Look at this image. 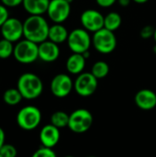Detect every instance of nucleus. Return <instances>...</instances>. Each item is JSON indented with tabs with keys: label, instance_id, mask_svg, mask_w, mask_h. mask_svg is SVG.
<instances>
[{
	"label": "nucleus",
	"instance_id": "nucleus-1",
	"mask_svg": "<svg viewBox=\"0 0 156 157\" xmlns=\"http://www.w3.org/2000/svg\"><path fill=\"white\" fill-rule=\"evenodd\" d=\"M50 26L42 16L29 15L23 22L24 38L40 44L48 40Z\"/></svg>",
	"mask_w": 156,
	"mask_h": 157
},
{
	"label": "nucleus",
	"instance_id": "nucleus-2",
	"mask_svg": "<svg viewBox=\"0 0 156 157\" xmlns=\"http://www.w3.org/2000/svg\"><path fill=\"white\" fill-rule=\"evenodd\" d=\"M17 88L23 98L32 100L38 98L43 91V83L41 79L33 73L22 74L17 82Z\"/></svg>",
	"mask_w": 156,
	"mask_h": 157
},
{
	"label": "nucleus",
	"instance_id": "nucleus-3",
	"mask_svg": "<svg viewBox=\"0 0 156 157\" xmlns=\"http://www.w3.org/2000/svg\"><path fill=\"white\" fill-rule=\"evenodd\" d=\"M13 56L20 63H32L39 59V44L27 39L20 40L14 46Z\"/></svg>",
	"mask_w": 156,
	"mask_h": 157
},
{
	"label": "nucleus",
	"instance_id": "nucleus-4",
	"mask_svg": "<svg viewBox=\"0 0 156 157\" xmlns=\"http://www.w3.org/2000/svg\"><path fill=\"white\" fill-rule=\"evenodd\" d=\"M16 121L20 129L27 132L33 131L41 121V112L35 106H26L19 109Z\"/></svg>",
	"mask_w": 156,
	"mask_h": 157
},
{
	"label": "nucleus",
	"instance_id": "nucleus-5",
	"mask_svg": "<svg viewBox=\"0 0 156 157\" xmlns=\"http://www.w3.org/2000/svg\"><path fill=\"white\" fill-rule=\"evenodd\" d=\"M92 45L101 54L111 53L117 47L115 33L105 28L99 29L92 37Z\"/></svg>",
	"mask_w": 156,
	"mask_h": 157
},
{
	"label": "nucleus",
	"instance_id": "nucleus-6",
	"mask_svg": "<svg viewBox=\"0 0 156 157\" xmlns=\"http://www.w3.org/2000/svg\"><path fill=\"white\" fill-rule=\"evenodd\" d=\"M93 115L86 109H78L69 116L68 128L74 133H84L89 131L93 124Z\"/></svg>",
	"mask_w": 156,
	"mask_h": 157
},
{
	"label": "nucleus",
	"instance_id": "nucleus-7",
	"mask_svg": "<svg viewBox=\"0 0 156 157\" xmlns=\"http://www.w3.org/2000/svg\"><path fill=\"white\" fill-rule=\"evenodd\" d=\"M67 44L73 53H81L89 51L92 45V38L85 29H75L69 32Z\"/></svg>",
	"mask_w": 156,
	"mask_h": 157
},
{
	"label": "nucleus",
	"instance_id": "nucleus-8",
	"mask_svg": "<svg viewBox=\"0 0 156 157\" xmlns=\"http://www.w3.org/2000/svg\"><path fill=\"white\" fill-rule=\"evenodd\" d=\"M98 79H97L92 73H82L78 75L74 83V88L75 92L83 98L92 96L97 89Z\"/></svg>",
	"mask_w": 156,
	"mask_h": 157
},
{
	"label": "nucleus",
	"instance_id": "nucleus-9",
	"mask_svg": "<svg viewBox=\"0 0 156 157\" xmlns=\"http://www.w3.org/2000/svg\"><path fill=\"white\" fill-rule=\"evenodd\" d=\"M71 4L66 0H51L47 10L49 18L54 22L62 24L70 16Z\"/></svg>",
	"mask_w": 156,
	"mask_h": 157
},
{
	"label": "nucleus",
	"instance_id": "nucleus-10",
	"mask_svg": "<svg viewBox=\"0 0 156 157\" xmlns=\"http://www.w3.org/2000/svg\"><path fill=\"white\" fill-rule=\"evenodd\" d=\"M0 32L3 39L11 42H17L24 37L23 22L17 17H8L7 20L1 26Z\"/></svg>",
	"mask_w": 156,
	"mask_h": 157
},
{
	"label": "nucleus",
	"instance_id": "nucleus-11",
	"mask_svg": "<svg viewBox=\"0 0 156 157\" xmlns=\"http://www.w3.org/2000/svg\"><path fill=\"white\" fill-rule=\"evenodd\" d=\"M51 92L59 98H66L70 95L74 88V82L72 78L66 74L56 75L51 82Z\"/></svg>",
	"mask_w": 156,
	"mask_h": 157
},
{
	"label": "nucleus",
	"instance_id": "nucleus-12",
	"mask_svg": "<svg viewBox=\"0 0 156 157\" xmlns=\"http://www.w3.org/2000/svg\"><path fill=\"white\" fill-rule=\"evenodd\" d=\"M104 18L105 17L96 9H86L80 17L83 29L93 33L104 28Z\"/></svg>",
	"mask_w": 156,
	"mask_h": 157
},
{
	"label": "nucleus",
	"instance_id": "nucleus-13",
	"mask_svg": "<svg viewBox=\"0 0 156 157\" xmlns=\"http://www.w3.org/2000/svg\"><path fill=\"white\" fill-rule=\"evenodd\" d=\"M61 133L60 129L52 124H47L43 126L40 132V141L42 146L47 148H53L60 141Z\"/></svg>",
	"mask_w": 156,
	"mask_h": 157
},
{
	"label": "nucleus",
	"instance_id": "nucleus-14",
	"mask_svg": "<svg viewBox=\"0 0 156 157\" xmlns=\"http://www.w3.org/2000/svg\"><path fill=\"white\" fill-rule=\"evenodd\" d=\"M60 56L59 45L47 40L39 44V59L44 63L55 62Z\"/></svg>",
	"mask_w": 156,
	"mask_h": 157
},
{
	"label": "nucleus",
	"instance_id": "nucleus-15",
	"mask_svg": "<svg viewBox=\"0 0 156 157\" xmlns=\"http://www.w3.org/2000/svg\"><path fill=\"white\" fill-rule=\"evenodd\" d=\"M136 106L143 110H152L156 107V94L151 89H141L134 98Z\"/></svg>",
	"mask_w": 156,
	"mask_h": 157
},
{
	"label": "nucleus",
	"instance_id": "nucleus-16",
	"mask_svg": "<svg viewBox=\"0 0 156 157\" xmlns=\"http://www.w3.org/2000/svg\"><path fill=\"white\" fill-rule=\"evenodd\" d=\"M51 0H23L22 6L29 15L42 16L47 13Z\"/></svg>",
	"mask_w": 156,
	"mask_h": 157
},
{
	"label": "nucleus",
	"instance_id": "nucleus-17",
	"mask_svg": "<svg viewBox=\"0 0 156 157\" xmlns=\"http://www.w3.org/2000/svg\"><path fill=\"white\" fill-rule=\"evenodd\" d=\"M86 58L81 53H73L66 61V69L72 75H80L86 67Z\"/></svg>",
	"mask_w": 156,
	"mask_h": 157
},
{
	"label": "nucleus",
	"instance_id": "nucleus-18",
	"mask_svg": "<svg viewBox=\"0 0 156 157\" xmlns=\"http://www.w3.org/2000/svg\"><path fill=\"white\" fill-rule=\"evenodd\" d=\"M68 36L69 32L63 24L54 23L52 26H50L48 40H50L51 41L59 45L61 43H63L64 41H67Z\"/></svg>",
	"mask_w": 156,
	"mask_h": 157
},
{
	"label": "nucleus",
	"instance_id": "nucleus-19",
	"mask_svg": "<svg viewBox=\"0 0 156 157\" xmlns=\"http://www.w3.org/2000/svg\"><path fill=\"white\" fill-rule=\"evenodd\" d=\"M122 22V18L120 15L117 12H109L105 16L104 18V28L110 30V31H116L119 29Z\"/></svg>",
	"mask_w": 156,
	"mask_h": 157
},
{
	"label": "nucleus",
	"instance_id": "nucleus-20",
	"mask_svg": "<svg viewBox=\"0 0 156 157\" xmlns=\"http://www.w3.org/2000/svg\"><path fill=\"white\" fill-rule=\"evenodd\" d=\"M23 99L22 95L17 88H8L3 94V100L8 106H16Z\"/></svg>",
	"mask_w": 156,
	"mask_h": 157
},
{
	"label": "nucleus",
	"instance_id": "nucleus-21",
	"mask_svg": "<svg viewBox=\"0 0 156 157\" xmlns=\"http://www.w3.org/2000/svg\"><path fill=\"white\" fill-rule=\"evenodd\" d=\"M69 116H70V114H67L64 111H62V110L55 111L51 116V124L57 127L58 129L68 127Z\"/></svg>",
	"mask_w": 156,
	"mask_h": 157
},
{
	"label": "nucleus",
	"instance_id": "nucleus-22",
	"mask_svg": "<svg viewBox=\"0 0 156 157\" xmlns=\"http://www.w3.org/2000/svg\"><path fill=\"white\" fill-rule=\"evenodd\" d=\"M92 75L97 78V79H102L105 78L108 73H109V66L108 64L104 62V61H98L96 62L91 69Z\"/></svg>",
	"mask_w": 156,
	"mask_h": 157
},
{
	"label": "nucleus",
	"instance_id": "nucleus-23",
	"mask_svg": "<svg viewBox=\"0 0 156 157\" xmlns=\"http://www.w3.org/2000/svg\"><path fill=\"white\" fill-rule=\"evenodd\" d=\"M14 46L15 45H13V42L6 39L0 40V59L6 60L13 55Z\"/></svg>",
	"mask_w": 156,
	"mask_h": 157
},
{
	"label": "nucleus",
	"instance_id": "nucleus-24",
	"mask_svg": "<svg viewBox=\"0 0 156 157\" xmlns=\"http://www.w3.org/2000/svg\"><path fill=\"white\" fill-rule=\"evenodd\" d=\"M0 155L3 157H17V151L14 145L5 144L0 149Z\"/></svg>",
	"mask_w": 156,
	"mask_h": 157
},
{
	"label": "nucleus",
	"instance_id": "nucleus-25",
	"mask_svg": "<svg viewBox=\"0 0 156 157\" xmlns=\"http://www.w3.org/2000/svg\"><path fill=\"white\" fill-rule=\"evenodd\" d=\"M31 157H57V155L51 148H47L42 146L38 150H36Z\"/></svg>",
	"mask_w": 156,
	"mask_h": 157
},
{
	"label": "nucleus",
	"instance_id": "nucleus-26",
	"mask_svg": "<svg viewBox=\"0 0 156 157\" xmlns=\"http://www.w3.org/2000/svg\"><path fill=\"white\" fill-rule=\"evenodd\" d=\"M154 29L155 28L152 27V26H145L143 27L142 29H141V32H140V35L143 39L144 40H147V39H150V38H154Z\"/></svg>",
	"mask_w": 156,
	"mask_h": 157
},
{
	"label": "nucleus",
	"instance_id": "nucleus-27",
	"mask_svg": "<svg viewBox=\"0 0 156 157\" xmlns=\"http://www.w3.org/2000/svg\"><path fill=\"white\" fill-rule=\"evenodd\" d=\"M8 17H9V13L7 7L0 4V28L7 20Z\"/></svg>",
	"mask_w": 156,
	"mask_h": 157
},
{
	"label": "nucleus",
	"instance_id": "nucleus-28",
	"mask_svg": "<svg viewBox=\"0 0 156 157\" xmlns=\"http://www.w3.org/2000/svg\"><path fill=\"white\" fill-rule=\"evenodd\" d=\"M1 3L6 7H17L22 5L23 0H1Z\"/></svg>",
	"mask_w": 156,
	"mask_h": 157
},
{
	"label": "nucleus",
	"instance_id": "nucleus-29",
	"mask_svg": "<svg viewBox=\"0 0 156 157\" xmlns=\"http://www.w3.org/2000/svg\"><path fill=\"white\" fill-rule=\"evenodd\" d=\"M96 2L101 7H110L117 2V0H96Z\"/></svg>",
	"mask_w": 156,
	"mask_h": 157
},
{
	"label": "nucleus",
	"instance_id": "nucleus-30",
	"mask_svg": "<svg viewBox=\"0 0 156 157\" xmlns=\"http://www.w3.org/2000/svg\"><path fill=\"white\" fill-rule=\"evenodd\" d=\"M5 141H6V133L4 132V130L0 127V149L6 144Z\"/></svg>",
	"mask_w": 156,
	"mask_h": 157
},
{
	"label": "nucleus",
	"instance_id": "nucleus-31",
	"mask_svg": "<svg viewBox=\"0 0 156 157\" xmlns=\"http://www.w3.org/2000/svg\"><path fill=\"white\" fill-rule=\"evenodd\" d=\"M117 1L119 2V4H120L121 6L126 7V6H128L130 5V3H131V0H117Z\"/></svg>",
	"mask_w": 156,
	"mask_h": 157
},
{
	"label": "nucleus",
	"instance_id": "nucleus-32",
	"mask_svg": "<svg viewBox=\"0 0 156 157\" xmlns=\"http://www.w3.org/2000/svg\"><path fill=\"white\" fill-rule=\"evenodd\" d=\"M133 1L137 4H144V3L148 2L149 0H133Z\"/></svg>",
	"mask_w": 156,
	"mask_h": 157
},
{
	"label": "nucleus",
	"instance_id": "nucleus-33",
	"mask_svg": "<svg viewBox=\"0 0 156 157\" xmlns=\"http://www.w3.org/2000/svg\"><path fill=\"white\" fill-rule=\"evenodd\" d=\"M154 41H155V43H156V28H155V29H154Z\"/></svg>",
	"mask_w": 156,
	"mask_h": 157
},
{
	"label": "nucleus",
	"instance_id": "nucleus-34",
	"mask_svg": "<svg viewBox=\"0 0 156 157\" xmlns=\"http://www.w3.org/2000/svg\"><path fill=\"white\" fill-rule=\"evenodd\" d=\"M153 52H154L156 54V44L154 46V47H153Z\"/></svg>",
	"mask_w": 156,
	"mask_h": 157
},
{
	"label": "nucleus",
	"instance_id": "nucleus-35",
	"mask_svg": "<svg viewBox=\"0 0 156 157\" xmlns=\"http://www.w3.org/2000/svg\"><path fill=\"white\" fill-rule=\"evenodd\" d=\"M66 1H67V2H69V3L71 4V3H72V2H73L74 0H66Z\"/></svg>",
	"mask_w": 156,
	"mask_h": 157
},
{
	"label": "nucleus",
	"instance_id": "nucleus-36",
	"mask_svg": "<svg viewBox=\"0 0 156 157\" xmlns=\"http://www.w3.org/2000/svg\"><path fill=\"white\" fill-rule=\"evenodd\" d=\"M64 157H74V156H73V155H67V156H64Z\"/></svg>",
	"mask_w": 156,
	"mask_h": 157
},
{
	"label": "nucleus",
	"instance_id": "nucleus-37",
	"mask_svg": "<svg viewBox=\"0 0 156 157\" xmlns=\"http://www.w3.org/2000/svg\"><path fill=\"white\" fill-rule=\"evenodd\" d=\"M86 157H97V156H94V155H90V156H86Z\"/></svg>",
	"mask_w": 156,
	"mask_h": 157
},
{
	"label": "nucleus",
	"instance_id": "nucleus-38",
	"mask_svg": "<svg viewBox=\"0 0 156 157\" xmlns=\"http://www.w3.org/2000/svg\"><path fill=\"white\" fill-rule=\"evenodd\" d=\"M0 157H3V156H2V155H0Z\"/></svg>",
	"mask_w": 156,
	"mask_h": 157
},
{
	"label": "nucleus",
	"instance_id": "nucleus-39",
	"mask_svg": "<svg viewBox=\"0 0 156 157\" xmlns=\"http://www.w3.org/2000/svg\"><path fill=\"white\" fill-rule=\"evenodd\" d=\"M0 2H1V0H0Z\"/></svg>",
	"mask_w": 156,
	"mask_h": 157
}]
</instances>
